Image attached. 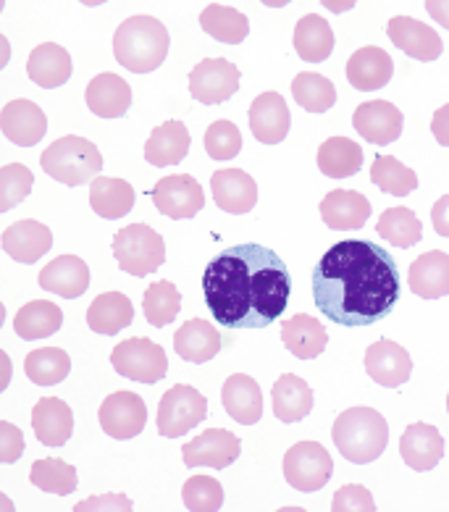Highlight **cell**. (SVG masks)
<instances>
[{
	"label": "cell",
	"mask_w": 449,
	"mask_h": 512,
	"mask_svg": "<svg viewBox=\"0 0 449 512\" xmlns=\"http://www.w3.org/2000/svg\"><path fill=\"white\" fill-rule=\"evenodd\" d=\"M79 3H85V6H103L108 0H79Z\"/></svg>",
	"instance_id": "obj_57"
},
{
	"label": "cell",
	"mask_w": 449,
	"mask_h": 512,
	"mask_svg": "<svg viewBox=\"0 0 449 512\" xmlns=\"http://www.w3.org/2000/svg\"><path fill=\"white\" fill-rule=\"evenodd\" d=\"M376 232H379V237L386 239L389 245L407 250V247H413L421 242L423 224L421 218L415 216L410 208L397 205V208H389V211L381 213L379 224H376Z\"/></svg>",
	"instance_id": "obj_41"
},
{
	"label": "cell",
	"mask_w": 449,
	"mask_h": 512,
	"mask_svg": "<svg viewBox=\"0 0 449 512\" xmlns=\"http://www.w3.org/2000/svg\"><path fill=\"white\" fill-rule=\"evenodd\" d=\"M27 74L35 85L45 87V90H56V87L66 85L71 79L69 50L61 48L58 43L37 45V48L29 53Z\"/></svg>",
	"instance_id": "obj_31"
},
{
	"label": "cell",
	"mask_w": 449,
	"mask_h": 512,
	"mask_svg": "<svg viewBox=\"0 0 449 512\" xmlns=\"http://www.w3.org/2000/svg\"><path fill=\"white\" fill-rule=\"evenodd\" d=\"M321 218L334 232H355L371 218V203L355 190H331L321 200Z\"/></svg>",
	"instance_id": "obj_23"
},
{
	"label": "cell",
	"mask_w": 449,
	"mask_h": 512,
	"mask_svg": "<svg viewBox=\"0 0 449 512\" xmlns=\"http://www.w3.org/2000/svg\"><path fill=\"white\" fill-rule=\"evenodd\" d=\"M171 35L166 24L153 16H132L113 35V56L134 74H150L166 61Z\"/></svg>",
	"instance_id": "obj_3"
},
{
	"label": "cell",
	"mask_w": 449,
	"mask_h": 512,
	"mask_svg": "<svg viewBox=\"0 0 449 512\" xmlns=\"http://www.w3.org/2000/svg\"><path fill=\"white\" fill-rule=\"evenodd\" d=\"M113 371L127 376L140 384H158V381L169 373V358L161 344L153 339L132 337L116 344L111 352Z\"/></svg>",
	"instance_id": "obj_7"
},
{
	"label": "cell",
	"mask_w": 449,
	"mask_h": 512,
	"mask_svg": "<svg viewBox=\"0 0 449 512\" xmlns=\"http://www.w3.org/2000/svg\"><path fill=\"white\" fill-rule=\"evenodd\" d=\"M87 108L100 119H119L132 106V87L124 77H116L111 71L92 77L85 92Z\"/></svg>",
	"instance_id": "obj_25"
},
{
	"label": "cell",
	"mask_w": 449,
	"mask_h": 512,
	"mask_svg": "<svg viewBox=\"0 0 449 512\" xmlns=\"http://www.w3.org/2000/svg\"><path fill=\"white\" fill-rule=\"evenodd\" d=\"M205 302L224 329H266L284 313L292 292L287 263L263 245L226 247L203 276Z\"/></svg>",
	"instance_id": "obj_2"
},
{
	"label": "cell",
	"mask_w": 449,
	"mask_h": 512,
	"mask_svg": "<svg viewBox=\"0 0 449 512\" xmlns=\"http://www.w3.org/2000/svg\"><path fill=\"white\" fill-rule=\"evenodd\" d=\"M205 150L213 161H232L242 150V134L232 121H213L205 132Z\"/></svg>",
	"instance_id": "obj_48"
},
{
	"label": "cell",
	"mask_w": 449,
	"mask_h": 512,
	"mask_svg": "<svg viewBox=\"0 0 449 512\" xmlns=\"http://www.w3.org/2000/svg\"><path fill=\"white\" fill-rule=\"evenodd\" d=\"M394 61L386 50L368 45V48L355 50L347 61V82L360 92L381 90L392 82Z\"/></svg>",
	"instance_id": "obj_22"
},
{
	"label": "cell",
	"mask_w": 449,
	"mask_h": 512,
	"mask_svg": "<svg viewBox=\"0 0 449 512\" xmlns=\"http://www.w3.org/2000/svg\"><path fill=\"white\" fill-rule=\"evenodd\" d=\"M24 455V434L14 423H0V460L3 463H16Z\"/></svg>",
	"instance_id": "obj_50"
},
{
	"label": "cell",
	"mask_w": 449,
	"mask_h": 512,
	"mask_svg": "<svg viewBox=\"0 0 449 512\" xmlns=\"http://www.w3.org/2000/svg\"><path fill=\"white\" fill-rule=\"evenodd\" d=\"M250 132L263 145H279L281 140H287L289 127H292V116H289L287 100L281 98L279 92H263L253 100L250 113Z\"/></svg>",
	"instance_id": "obj_18"
},
{
	"label": "cell",
	"mask_w": 449,
	"mask_h": 512,
	"mask_svg": "<svg viewBox=\"0 0 449 512\" xmlns=\"http://www.w3.org/2000/svg\"><path fill=\"white\" fill-rule=\"evenodd\" d=\"M313 300L323 316L347 329L384 321L400 300L397 263L368 239H342L313 268Z\"/></svg>",
	"instance_id": "obj_1"
},
{
	"label": "cell",
	"mask_w": 449,
	"mask_h": 512,
	"mask_svg": "<svg viewBox=\"0 0 449 512\" xmlns=\"http://www.w3.org/2000/svg\"><path fill=\"white\" fill-rule=\"evenodd\" d=\"M0 242H3L8 258L29 266V263H37L53 247V234H50L48 226L35 221V218H24V221L6 226Z\"/></svg>",
	"instance_id": "obj_20"
},
{
	"label": "cell",
	"mask_w": 449,
	"mask_h": 512,
	"mask_svg": "<svg viewBox=\"0 0 449 512\" xmlns=\"http://www.w3.org/2000/svg\"><path fill=\"white\" fill-rule=\"evenodd\" d=\"M323 8H329L331 14H344V11H350V8H355V3L358 0H321Z\"/></svg>",
	"instance_id": "obj_55"
},
{
	"label": "cell",
	"mask_w": 449,
	"mask_h": 512,
	"mask_svg": "<svg viewBox=\"0 0 449 512\" xmlns=\"http://www.w3.org/2000/svg\"><path fill=\"white\" fill-rule=\"evenodd\" d=\"M208 418V400L195 386L176 384L158 402V434L176 439Z\"/></svg>",
	"instance_id": "obj_8"
},
{
	"label": "cell",
	"mask_w": 449,
	"mask_h": 512,
	"mask_svg": "<svg viewBox=\"0 0 449 512\" xmlns=\"http://www.w3.org/2000/svg\"><path fill=\"white\" fill-rule=\"evenodd\" d=\"M221 402H224L226 413L242 426H253L263 418V392L253 376H245V373L229 376L221 389Z\"/></svg>",
	"instance_id": "obj_28"
},
{
	"label": "cell",
	"mask_w": 449,
	"mask_h": 512,
	"mask_svg": "<svg viewBox=\"0 0 449 512\" xmlns=\"http://www.w3.org/2000/svg\"><path fill=\"white\" fill-rule=\"evenodd\" d=\"M242 452V442L226 428H208L197 434L192 442L184 444L182 460L187 468H216L224 470L234 463Z\"/></svg>",
	"instance_id": "obj_13"
},
{
	"label": "cell",
	"mask_w": 449,
	"mask_h": 512,
	"mask_svg": "<svg viewBox=\"0 0 449 512\" xmlns=\"http://www.w3.org/2000/svg\"><path fill=\"white\" fill-rule=\"evenodd\" d=\"M281 342L295 358L313 360L318 358L326 344H329V334L321 323L308 313H297L289 321L281 323Z\"/></svg>",
	"instance_id": "obj_32"
},
{
	"label": "cell",
	"mask_w": 449,
	"mask_h": 512,
	"mask_svg": "<svg viewBox=\"0 0 449 512\" xmlns=\"http://www.w3.org/2000/svg\"><path fill=\"white\" fill-rule=\"evenodd\" d=\"M371 182L381 192L394 197H407L410 192L418 190V174L407 169L405 163L397 161L394 155H376L371 166Z\"/></svg>",
	"instance_id": "obj_43"
},
{
	"label": "cell",
	"mask_w": 449,
	"mask_h": 512,
	"mask_svg": "<svg viewBox=\"0 0 449 512\" xmlns=\"http://www.w3.org/2000/svg\"><path fill=\"white\" fill-rule=\"evenodd\" d=\"M182 499L192 512H216L224 507V486L213 476H192L184 484Z\"/></svg>",
	"instance_id": "obj_47"
},
{
	"label": "cell",
	"mask_w": 449,
	"mask_h": 512,
	"mask_svg": "<svg viewBox=\"0 0 449 512\" xmlns=\"http://www.w3.org/2000/svg\"><path fill=\"white\" fill-rule=\"evenodd\" d=\"M365 371L379 386L397 389V386H402L410 379L413 360H410L402 344L392 342V339H379L365 352Z\"/></svg>",
	"instance_id": "obj_17"
},
{
	"label": "cell",
	"mask_w": 449,
	"mask_h": 512,
	"mask_svg": "<svg viewBox=\"0 0 449 512\" xmlns=\"http://www.w3.org/2000/svg\"><path fill=\"white\" fill-rule=\"evenodd\" d=\"M339 455L355 465H368L384 455L389 444V423L373 407H350L339 413L331 428Z\"/></svg>",
	"instance_id": "obj_4"
},
{
	"label": "cell",
	"mask_w": 449,
	"mask_h": 512,
	"mask_svg": "<svg viewBox=\"0 0 449 512\" xmlns=\"http://www.w3.org/2000/svg\"><path fill=\"white\" fill-rule=\"evenodd\" d=\"M24 371L32 384L56 386L69 376L71 358L61 347H40V350L29 352L24 360Z\"/></svg>",
	"instance_id": "obj_42"
},
{
	"label": "cell",
	"mask_w": 449,
	"mask_h": 512,
	"mask_svg": "<svg viewBox=\"0 0 449 512\" xmlns=\"http://www.w3.org/2000/svg\"><path fill=\"white\" fill-rule=\"evenodd\" d=\"M318 169L329 179H350L363 169V148L347 137H331L318 148Z\"/></svg>",
	"instance_id": "obj_37"
},
{
	"label": "cell",
	"mask_w": 449,
	"mask_h": 512,
	"mask_svg": "<svg viewBox=\"0 0 449 512\" xmlns=\"http://www.w3.org/2000/svg\"><path fill=\"white\" fill-rule=\"evenodd\" d=\"M142 308H145V318H148L150 326L163 329L179 316L182 295L171 281H155L153 287L145 289V295H142Z\"/></svg>",
	"instance_id": "obj_44"
},
{
	"label": "cell",
	"mask_w": 449,
	"mask_h": 512,
	"mask_svg": "<svg viewBox=\"0 0 449 512\" xmlns=\"http://www.w3.org/2000/svg\"><path fill=\"white\" fill-rule=\"evenodd\" d=\"M407 284L413 289V295L423 300H439L449 295V255L442 250L423 253L421 258L413 260V266L407 271Z\"/></svg>",
	"instance_id": "obj_29"
},
{
	"label": "cell",
	"mask_w": 449,
	"mask_h": 512,
	"mask_svg": "<svg viewBox=\"0 0 449 512\" xmlns=\"http://www.w3.org/2000/svg\"><path fill=\"white\" fill-rule=\"evenodd\" d=\"M29 481L37 486L40 491H48V494H71L77 489V468L58 457H43L32 463L29 470Z\"/></svg>",
	"instance_id": "obj_45"
},
{
	"label": "cell",
	"mask_w": 449,
	"mask_h": 512,
	"mask_svg": "<svg viewBox=\"0 0 449 512\" xmlns=\"http://www.w3.org/2000/svg\"><path fill=\"white\" fill-rule=\"evenodd\" d=\"M0 129H3V137L19 145V148H35L48 132V119H45L43 108L37 103L19 98L3 106Z\"/></svg>",
	"instance_id": "obj_15"
},
{
	"label": "cell",
	"mask_w": 449,
	"mask_h": 512,
	"mask_svg": "<svg viewBox=\"0 0 449 512\" xmlns=\"http://www.w3.org/2000/svg\"><path fill=\"white\" fill-rule=\"evenodd\" d=\"M352 127L371 145H392L400 140L405 116L389 100H368L352 113Z\"/></svg>",
	"instance_id": "obj_14"
},
{
	"label": "cell",
	"mask_w": 449,
	"mask_h": 512,
	"mask_svg": "<svg viewBox=\"0 0 449 512\" xmlns=\"http://www.w3.org/2000/svg\"><path fill=\"white\" fill-rule=\"evenodd\" d=\"M37 284L45 292H53L58 297H66V300H77L90 287V266L77 255H61V258L50 260L48 266L40 271Z\"/></svg>",
	"instance_id": "obj_21"
},
{
	"label": "cell",
	"mask_w": 449,
	"mask_h": 512,
	"mask_svg": "<svg viewBox=\"0 0 449 512\" xmlns=\"http://www.w3.org/2000/svg\"><path fill=\"white\" fill-rule=\"evenodd\" d=\"M190 129L184 121H166L161 127H155L150 132V140L145 142V161L155 169L163 166H176L182 163L190 153Z\"/></svg>",
	"instance_id": "obj_26"
},
{
	"label": "cell",
	"mask_w": 449,
	"mask_h": 512,
	"mask_svg": "<svg viewBox=\"0 0 449 512\" xmlns=\"http://www.w3.org/2000/svg\"><path fill=\"white\" fill-rule=\"evenodd\" d=\"M331 510L334 512H373L376 502H373L371 491L360 484H347L334 494L331 499Z\"/></svg>",
	"instance_id": "obj_49"
},
{
	"label": "cell",
	"mask_w": 449,
	"mask_h": 512,
	"mask_svg": "<svg viewBox=\"0 0 449 512\" xmlns=\"http://www.w3.org/2000/svg\"><path fill=\"white\" fill-rule=\"evenodd\" d=\"M426 11L436 24L449 29V0H426Z\"/></svg>",
	"instance_id": "obj_54"
},
{
	"label": "cell",
	"mask_w": 449,
	"mask_h": 512,
	"mask_svg": "<svg viewBox=\"0 0 449 512\" xmlns=\"http://www.w3.org/2000/svg\"><path fill=\"white\" fill-rule=\"evenodd\" d=\"M40 163L50 179H56L66 187H79V184L92 182L103 171L106 161L90 140L77 137V134H66V137H58L50 148H45Z\"/></svg>",
	"instance_id": "obj_5"
},
{
	"label": "cell",
	"mask_w": 449,
	"mask_h": 512,
	"mask_svg": "<svg viewBox=\"0 0 449 512\" xmlns=\"http://www.w3.org/2000/svg\"><path fill=\"white\" fill-rule=\"evenodd\" d=\"M297 56L308 64H323L334 53V32L329 22L318 14L302 16L295 27Z\"/></svg>",
	"instance_id": "obj_36"
},
{
	"label": "cell",
	"mask_w": 449,
	"mask_h": 512,
	"mask_svg": "<svg viewBox=\"0 0 449 512\" xmlns=\"http://www.w3.org/2000/svg\"><path fill=\"white\" fill-rule=\"evenodd\" d=\"M32 428L45 447H64L74 434V413L64 400L43 397L32 407Z\"/></svg>",
	"instance_id": "obj_27"
},
{
	"label": "cell",
	"mask_w": 449,
	"mask_h": 512,
	"mask_svg": "<svg viewBox=\"0 0 449 512\" xmlns=\"http://www.w3.org/2000/svg\"><path fill=\"white\" fill-rule=\"evenodd\" d=\"M400 455L407 468L418 470V473L434 470L444 455V436L439 434V428L428 426V423H413L402 434Z\"/></svg>",
	"instance_id": "obj_24"
},
{
	"label": "cell",
	"mask_w": 449,
	"mask_h": 512,
	"mask_svg": "<svg viewBox=\"0 0 449 512\" xmlns=\"http://www.w3.org/2000/svg\"><path fill=\"white\" fill-rule=\"evenodd\" d=\"M260 3H263V6H268V8H284V6H289L292 0H260Z\"/></svg>",
	"instance_id": "obj_56"
},
{
	"label": "cell",
	"mask_w": 449,
	"mask_h": 512,
	"mask_svg": "<svg viewBox=\"0 0 449 512\" xmlns=\"http://www.w3.org/2000/svg\"><path fill=\"white\" fill-rule=\"evenodd\" d=\"M447 413H449V394H447Z\"/></svg>",
	"instance_id": "obj_58"
},
{
	"label": "cell",
	"mask_w": 449,
	"mask_h": 512,
	"mask_svg": "<svg viewBox=\"0 0 449 512\" xmlns=\"http://www.w3.org/2000/svg\"><path fill=\"white\" fill-rule=\"evenodd\" d=\"M113 258L127 274L150 276L166 263V242L148 224H129L113 237Z\"/></svg>",
	"instance_id": "obj_6"
},
{
	"label": "cell",
	"mask_w": 449,
	"mask_h": 512,
	"mask_svg": "<svg viewBox=\"0 0 449 512\" xmlns=\"http://www.w3.org/2000/svg\"><path fill=\"white\" fill-rule=\"evenodd\" d=\"M386 35H389V40L405 56L415 58V61H423V64L436 61L444 53L442 37L436 35L428 24L418 22V19H410V16H394V19H389Z\"/></svg>",
	"instance_id": "obj_16"
},
{
	"label": "cell",
	"mask_w": 449,
	"mask_h": 512,
	"mask_svg": "<svg viewBox=\"0 0 449 512\" xmlns=\"http://www.w3.org/2000/svg\"><path fill=\"white\" fill-rule=\"evenodd\" d=\"M132 499L124 497V494H106V497H92L87 502H79L74 510H132Z\"/></svg>",
	"instance_id": "obj_51"
},
{
	"label": "cell",
	"mask_w": 449,
	"mask_h": 512,
	"mask_svg": "<svg viewBox=\"0 0 449 512\" xmlns=\"http://www.w3.org/2000/svg\"><path fill=\"white\" fill-rule=\"evenodd\" d=\"M132 321V300H129L127 295H121V292H103V295L95 297L90 308H87V326H90L95 334H103V337L119 334V331L127 329Z\"/></svg>",
	"instance_id": "obj_34"
},
{
	"label": "cell",
	"mask_w": 449,
	"mask_h": 512,
	"mask_svg": "<svg viewBox=\"0 0 449 512\" xmlns=\"http://www.w3.org/2000/svg\"><path fill=\"white\" fill-rule=\"evenodd\" d=\"M90 205L106 221H119L134 208V187L124 179L95 176L90 182Z\"/></svg>",
	"instance_id": "obj_35"
},
{
	"label": "cell",
	"mask_w": 449,
	"mask_h": 512,
	"mask_svg": "<svg viewBox=\"0 0 449 512\" xmlns=\"http://www.w3.org/2000/svg\"><path fill=\"white\" fill-rule=\"evenodd\" d=\"M239 69L226 58H205L190 71V92L197 103L221 106L237 95Z\"/></svg>",
	"instance_id": "obj_12"
},
{
	"label": "cell",
	"mask_w": 449,
	"mask_h": 512,
	"mask_svg": "<svg viewBox=\"0 0 449 512\" xmlns=\"http://www.w3.org/2000/svg\"><path fill=\"white\" fill-rule=\"evenodd\" d=\"M313 413V389L295 373H284L274 384V415L281 423H300Z\"/></svg>",
	"instance_id": "obj_33"
},
{
	"label": "cell",
	"mask_w": 449,
	"mask_h": 512,
	"mask_svg": "<svg viewBox=\"0 0 449 512\" xmlns=\"http://www.w3.org/2000/svg\"><path fill=\"white\" fill-rule=\"evenodd\" d=\"M35 174L24 166V163H6L0 169V208L3 213L22 205L32 192Z\"/></svg>",
	"instance_id": "obj_46"
},
{
	"label": "cell",
	"mask_w": 449,
	"mask_h": 512,
	"mask_svg": "<svg viewBox=\"0 0 449 512\" xmlns=\"http://www.w3.org/2000/svg\"><path fill=\"white\" fill-rule=\"evenodd\" d=\"M431 134H434L439 145L449 148V103L434 113V119H431Z\"/></svg>",
	"instance_id": "obj_53"
},
{
	"label": "cell",
	"mask_w": 449,
	"mask_h": 512,
	"mask_svg": "<svg viewBox=\"0 0 449 512\" xmlns=\"http://www.w3.org/2000/svg\"><path fill=\"white\" fill-rule=\"evenodd\" d=\"M431 224H434L436 234L449 237V195L439 197L431 208Z\"/></svg>",
	"instance_id": "obj_52"
},
{
	"label": "cell",
	"mask_w": 449,
	"mask_h": 512,
	"mask_svg": "<svg viewBox=\"0 0 449 512\" xmlns=\"http://www.w3.org/2000/svg\"><path fill=\"white\" fill-rule=\"evenodd\" d=\"M211 192L224 213L245 216L258 203V182L242 169H218L211 176Z\"/></svg>",
	"instance_id": "obj_19"
},
{
	"label": "cell",
	"mask_w": 449,
	"mask_h": 512,
	"mask_svg": "<svg viewBox=\"0 0 449 512\" xmlns=\"http://www.w3.org/2000/svg\"><path fill=\"white\" fill-rule=\"evenodd\" d=\"M200 27L218 40V43L226 45H239L250 35V22H247L245 14H239L237 8L232 6H218V3H211L200 14Z\"/></svg>",
	"instance_id": "obj_39"
},
{
	"label": "cell",
	"mask_w": 449,
	"mask_h": 512,
	"mask_svg": "<svg viewBox=\"0 0 449 512\" xmlns=\"http://www.w3.org/2000/svg\"><path fill=\"white\" fill-rule=\"evenodd\" d=\"M334 473V460L326 447L318 442H297L284 455V478L297 491H318L329 484Z\"/></svg>",
	"instance_id": "obj_9"
},
{
	"label": "cell",
	"mask_w": 449,
	"mask_h": 512,
	"mask_svg": "<svg viewBox=\"0 0 449 512\" xmlns=\"http://www.w3.org/2000/svg\"><path fill=\"white\" fill-rule=\"evenodd\" d=\"M100 426L111 439H119V442H127L134 439L137 434L145 431V423H148V405L142 400L140 394L121 392L108 394L103 405L98 410Z\"/></svg>",
	"instance_id": "obj_10"
},
{
	"label": "cell",
	"mask_w": 449,
	"mask_h": 512,
	"mask_svg": "<svg viewBox=\"0 0 449 512\" xmlns=\"http://www.w3.org/2000/svg\"><path fill=\"white\" fill-rule=\"evenodd\" d=\"M64 323V313L50 300H32L19 308L14 318V331L27 342L53 337Z\"/></svg>",
	"instance_id": "obj_38"
},
{
	"label": "cell",
	"mask_w": 449,
	"mask_h": 512,
	"mask_svg": "<svg viewBox=\"0 0 449 512\" xmlns=\"http://www.w3.org/2000/svg\"><path fill=\"white\" fill-rule=\"evenodd\" d=\"M155 208L163 216L174 218V221H184V218H195L203 211L205 192L200 182H195V176L190 174H171L158 179L150 192Z\"/></svg>",
	"instance_id": "obj_11"
},
{
	"label": "cell",
	"mask_w": 449,
	"mask_h": 512,
	"mask_svg": "<svg viewBox=\"0 0 449 512\" xmlns=\"http://www.w3.org/2000/svg\"><path fill=\"white\" fill-rule=\"evenodd\" d=\"M174 350L187 363L203 365L216 358L218 350H221V334L203 318H192V321L184 323L182 329H176Z\"/></svg>",
	"instance_id": "obj_30"
},
{
	"label": "cell",
	"mask_w": 449,
	"mask_h": 512,
	"mask_svg": "<svg viewBox=\"0 0 449 512\" xmlns=\"http://www.w3.org/2000/svg\"><path fill=\"white\" fill-rule=\"evenodd\" d=\"M292 98L308 113H326L337 103V87L329 77L316 71H302L292 79Z\"/></svg>",
	"instance_id": "obj_40"
}]
</instances>
